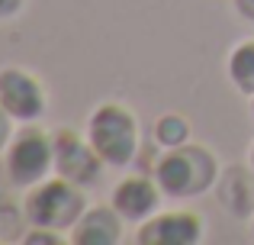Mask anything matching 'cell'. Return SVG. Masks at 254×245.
<instances>
[{
    "mask_svg": "<svg viewBox=\"0 0 254 245\" xmlns=\"http://www.w3.org/2000/svg\"><path fill=\"white\" fill-rule=\"evenodd\" d=\"M87 200L81 194V184L68 177H52V181L32 184L26 197V220L42 229H68L84 216Z\"/></svg>",
    "mask_w": 254,
    "mask_h": 245,
    "instance_id": "obj_1",
    "label": "cell"
},
{
    "mask_svg": "<svg viewBox=\"0 0 254 245\" xmlns=\"http://www.w3.org/2000/svg\"><path fill=\"white\" fill-rule=\"evenodd\" d=\"M87 142L97 149V155L113 168H123L135 158L138 149V129L135 116L119 103H103L93 110L87 123Z\"/></svg>",
    "mask_w": 254,
    "mask_h": 245,
    "instance_id": "obj_2",
    "label": "cell"
},
{
    "mask_svg": "<svg viewBox=\"0 0 254 245\" xmlns=\"http://www.w3.org/2000/svg\"><path fill=\"white\" fill-rule=\"evenodd\" d=\"M216 158L199 145H177L158 162V184L168 197H193L203 194L212 181H216Z\"/></svg>",
    "mask_w": 254,
    "mask_h": 245,
    "instance_id": "obj_3",
    "label": "cell"
},
{
    "mask_svg": "<svg viewBox=\"0 0 254 245\" xmlns=\"http://www.w3.org/2000/svg\"><path fill=\"white\" fill-rule=\"evenodd\" d=\"M52 164H55V145L36 126L19 129V136L6 149V171H10V181L19 187H32V184L45 181Z\"/></svg>",
    "mask_w": 254,
    "mask_h": 245,
    "instance_id": "obj_4",
    "label": "cell"
},
{
    "mask_svg": "<svg viewBox=\"0 0 254 245\" xmlns=\"http://www.w3.org/2000/svg\"><path fill=\"white\" fill-rule=\"evenodd\" d=\"M52 145H55V171L62 177L81 184V187H87V184H93L100 177V168L106 162L97 155V149L90 142H81L77 132H71V129L55 132Z\"/></svg>",
    "mask_w": 254,
    "mask_h": 245,
    "instance_id": "obj_5",
    "label": "cell"
},
{
    "mask_svg": "<svg viewBox=\"0 0 254 245\" xmlns=\"http://www.w3.org/2000/svg\"><path fill=\"white\" fill-rule=\"evenodd\" d=\"M0 107L19 123H32L42 116L45 110V94L42 84L32 75L19 68H6L0 71Z\"/></svg>",
    "mask_w": 254,
    "mask_h": 245,
    "instance_id": "obj_6",
    "label": "cell"
},
{
    "mask_svg": "<svg viewBox=\"0 0 254 245\" xmlns=\"http://www.w3.org/2000/svg\"><path fill=\"white\" fill-rule=\"evenodd\" d=\"M203 236V223L196 213H161L148 220L138 233L142 245H193Z\"/></svg>",
    "mask_w": 254,
    "mask_h": 245,
    "instance_id": "obj_7",
    "label": "cell"
},
{
    "mask_svg": "<svg viewBox=\"0 0 254 245\" xmlns=\"http://www.w3.org/2000/svg\"><path fill=\"white\" fill-rule=\"evenodd\" d=\"M161 203V184L148 181V177H126L113 190V207L123 220H148Z\"/></svg>",
    "mask_w": 254,
    "mask_h": 245,
    "instance_id": "obj_8",
    "label": "cell"
},
{
    "mask_svg": "<svg viewBox=\"0 0 254 245\" xmlns=\"http://www.w3.org/2000/svg\"><path fill=\"white\" fill-rule=\"evenodd\" d=\"M71 229H74L71 242H77V245H113V242H119V213H116V207L84 210V216Z\"/></svg>",
    "mask_w": 254,
    "mask_h": 245,
    "instance_id": "obj_9",
    "label": "cell"
},
{
    "mask_svg": "<svg viewBox=\"0 0 254 245\" xmlns=\"http://www.w3.org/2000/svg\"><path fill=\"white\" fill-rule=\"evenodd\" d=\"M229 75H232V84L238 90L254 97V39L251 42H242L229 58Z\"/></svg>",
    "mask_w": 254,
    "mask_h": 245,
    "instance_id": "obj_10",
    "label": "cell"
},
{
    "mask_svg": "<svg viewBox=\"0 0 254 245\" xmlns=\"http://www.w3.org/2000/svg\"><path fill=\"white\" fill-rule=\"evenodd\" d=\"M187 136H190V123H187L184 116H177V113H164L161 120L155 123V139L164 145V149H177V145H184Z\"/></svg>",
    "mask_w": 254,
    "mask_h": 245,
    "instance_id": "obj_11",
    "label": "cell"
},
{
    "mask_svg": "<svg viewBox=\"0 0 254 245\" xmlns=\"http://www.w3.org/2000/svg\"><path fill=\"white\" fill-rule=\"evenodd\" d=\"M23 242H26V245H36V242H45V245H62L64 239L55 233V229H42V226H36V233H29Z\"/></svg>",
    "mask_w": 254,
    "mask_h": 245,
    "instance_id": "obj_12",
    "label": "cell"
},
{
    "mask_svg": "<svg viewBox=\"0 0 254 245\" xmlns=\"http://www.w3.org/2000/svg\"><path fill=\"white\" fill-rule=\"evenodd\" d=\"M10 120H13V116L6 113L3 107H0V149H3V145L10 142Z\"/></svg>",
    "mask_w": 254,
    "mask_h": 245,
    "instance_id": "obj_13",
    "label": "cell"
},
{
    "mask_svg": "<svg viewBox=\"0 0 254 245\" xmlns=\"http://www.w3.org/2000/svg\"><path fill=\"white\" fill-rule=\"evenodd\" d=\"M19 3H23V0H0V19L13 16V13L19 10Z\"/></svg>",
    "mask_w": 254,
    "mask_h": 245,
    "instance_id": "obj_14",
    "label": "cell"
},
{
    "mask_svg": "<svg viewBox=\"0 0 254 245\" xmlns=\"http://www.w3.org/2000/svg\"><path fill=\"white\" fill-rule=\"evenodd\" d=\"M235 3H238V10H242V16L254 19V0H235Z\"/></svg>",
    "mask_w": 254,
    "mask_h": 245,
    "instance_id": "obj_15",
    "label": "cell"
},
{
    "mask_svg": "<svg viewBox=\"0 0 254 245\" xmlns=\"http://www.w3.org/2000/svg\"><path fill=\"white\" fill-rule=\"evenodd\" d=\"M251 168H254V145H251Z\"/></svg>",
    "mask_w": 254,
    "mask_h": 245,
    "instance_id": "obj_16",
    "label": "cell"
},
{
    "mask_svg": "<svg viewBox=\"0 0 254 245\" xmlns=\"http://www.w3.org/2000/svg\"><path fill=\"white\" fill-rule=\"evenodd\" d=\"M251 113H254V100H251Z\"/></svg>",
    "mask_w": 254,
    "mask_h": 245,
    "instance_id": "obj_17",
    "label": "cell"
}]
</instances>
